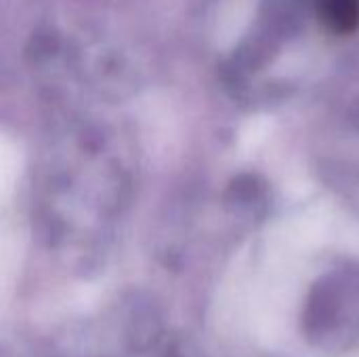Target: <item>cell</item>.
Segmentation results:
<instances>
[{"label":"cell","instance_id":"2","mask_svg":"<svg viewBox=\"0 0 359 357\" xmlns=\"http://www.w3.org/2000/svg\"><path fill=\"white\" fill-rule=\"evenodd\" d=\"M324 13L326 19L337 29H349L353 27L359 17V8L355 0H324Z\"/></svg>","mask_w":359,"mask_h":357},{"label":"cell","instance_id":"3","mask_svg":"<svg viewBox=\"0 0 359 357\" xmlns=\"http://www.w3.org/2000/svg\"><path fill=\"white\" fill-rule=\"evenodd\" d=\"M162 357H204V356H202V351H200L196 345H191V343H187V341H175V343H170V345L166 347V351L162 353Z\"/></svg>","mask_w":359,"mask_h":357},{"label":"cell","instance_id":"1","mask_svg":"<svg viewBox=\"0 0 359 357\" xmlns=\"http://www.w3.org/2000/svg\"><path fill=\"white\" fill-rule=\"evenodd\" d=\"M307 341L322 349H349L359 341V278H328L320 282L303 314Z\"/></svg>","mask_w":359,"mask_h":357}]
</instances>
